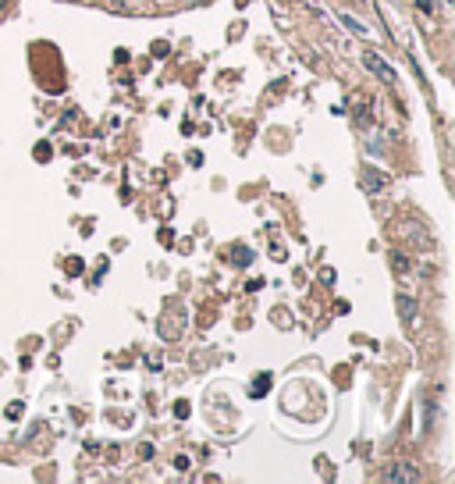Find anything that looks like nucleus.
I'll use <instances>...</instances> for the list:
<instances>
[{"label": "nucleus", "mask_w": 455, "mask_h": 484, "mask_svg": "<svg viewBox=\"0 0 455 484\" xmlns=\"http://www.w3.org/2000/svg\"><path fill=\"white\" fill-rule=\"evenodd\" d=\"M363 65H367V68H370V72H374V75H377L384 86H399V72L391 68V65H388V60H384L377 50H367V54H363Z\"/></svg>", "instance_id": "nucleus-1"}, {"label": "nucleus", "mask_w": 455, "mask_h": 484, "mask_svg": "<svg viewBox=\"0 0 455 484\" xmlns=\"http://www.w3.org/2000/svg\"><path fill=\"white\" fill-rule=\"evenodd\" d=\"M381 477H384L388 484H416L423 474L416 470V463H406V460H402V463H391Z\"/></svg>", "instance_id": "nucleus-2"}, {"label": "nucleus", "mask_w": 455, "mask_h": 484, "mask_svg": "<svg viewBox=\"0 0 455 484\" xmlns=\"http://www.w3.org/2000/svg\"><path fill=\"white\" fill-rule=\"evenodd\" d=\"M395 310H399V321H402V324H413V321H416V310H420V302H416L413 292H399V296H395Z\"/></svg>", "instance_id": "nucleus-3"}, {"label": "nucleus", "mask_w": 455, "mask_h": 484, "mask_svg": "<svg viewBox=\"0 0 455 484\" xmlns=\"http://www.w3.org/2000/svg\"><path fill=\"white\" fill-rule=\"evenodd\" d=\"M363 186H367V193H384L388 189V175L377 171V168H367L363 171Z\"/></svg>", "instance_id": "nucleus-4"}, {"label": "nucleus", "mask_w": 455, "mask_h": 484, "mask_svg": "<svg viewBox=\"0 0 455 484\" xmlns=\"http://www.w3.org/2000/svg\"><path fill=\"white\" fill-rule=\"evenodd\" d=\"M399 232H409V235H413L409 242H413V246H420V250H431V246H434V242H431V235L423 232L420 225H413V221H409V225H399Z\"/></svg>", "instance_id": "nucleus-5"}, {"label": "nucleus", "mask_w": 455, "mask_h": 484, "mask_svg": "<svg viewBox=\"0 0 455 484\" xmlns=\"http://www.w3.org/2000/svg\"><path fill=\"white\" fill-rule=\"evenodd\" d=\"M270 381H274V378H270L267 371H263L260 378H253V385H249V396H253V399H263L267 392H270Z\"/></svg>", "instance_id": "nucleus-6"}, {"label": "nucleus", "mask_w": 455, "mask_h": 484, "mask_svg": "<svg viewBox=\"0 0 455 484\" xmlns=\"http://www.w3.org/2000/svg\"><path fill=\"white\" fill-rule=\"evenodd\" d=\"M231 264H238V267H249L253 264V250H246V246H231Z\"/></svg>", "instance_id": "nucleus-7"}, {"label": "nucleus", "mask_w": 455, "mask_h": 484, "mask_svg": "<svg viewBox=\"0 0 455 484\" xmlns=\"http://www.w3.org/2000/svg\"><path fill=\"white\" fill-rule=\"evenodd\" d=\"M391 267H395V275H409V257L406 253H391Z\"/></svg>", "instance_id": "nucleus-8"}, {"label": "nucleus", "mask_w": 455, "mask_h": 484, "mask_svg": "<svg viewBox=\"0 0 455 484\" xmlns=\"http://www.w3.org/2000/svg\"><path fill=\"white\" fill-rule=\"evenodd\" d=\"M342 22H345V25L352 29V33H359V36H367V25H359L356 18H349V15H342Z\"/></svg>", "instance_id": "nucleus-9"}, {"label": "nucleus", "mask_w": 455, "mask_h": 484, "mask_svg": "<svg viewBox=\"0 0 455 484\" xmlns=\"http://www.w3.org/2000/svg\"><path fill=\"white\" fill-rule=\"evenodd\" d=\"M174 417L185 420V417H189V403H174Z\"/></svg>", "instance_id": "nucleus-10"}, {"label": "nucleus", "mask_w": 455, "mask_h": 484, "mask_svg": "<svg viewBox=\"0 0 455 484\" xmlns=\"http://www.w3.org/2000/svg\"><path fill=\"white\" fill-rule=\"evenodd\" d=\"M416 8H420L423 15H434V0H416Z\"/></svg>", "instance_id": "nucleus-11"}, {"label": "nucleus", "mask_w": 455, "mask_h": 484, "mask_svg": "<svg viewBox=\"0 0 455 484\" xmlns=\"http://www.w3.org/2000/svg\"><path fill=\"white\" fill-rule=\"evenodd\" d=\"M174 470L185 474V470H189V456H174Z\"/></svg>", "instance_id": "nucleus-12"}, {"label": "nucleus", "mask_w": 455, "mask_h": 484, "mask_svg": "<svg viewBox=\"0 0 455 484\" xmlns=\"http://www.w3.org/2000/svg\"><path fill=\"white\" fill-rule=\"evenodd\" d=\"M18 417H22V403H11L8 406V420H18Z\"/></svg>", "instance_id": "nucleus-13"}, {"label": "nucleus", "mask_w": 455, "mask_h": 484, "mask_svg": "<svg viewBox=\"0 0 455 484\" xmlns=\"http://www.w3.org/2000/svg\"><path fill=\"white\" fill-rule=\"evenodd\" d=\"M154 4H157V8H167V4H174V0H154Z\"/></svg>", "instance_id": "nucleus-14"}, {"label": "nucleus", "mask_w": 455, "mask_h": 484, "mask_svg": "<svg viewBox=\"0 0 455 484\" xmlns=\"http://www.w3.org/2000/svg\"><path fill=\"white\" fill-rule=\"evenodd\" d=\"M189 4H192V8H196V4H210V0H189Z\"/></svg>", "instance_id": "nucleus-15"}]
</instances>
